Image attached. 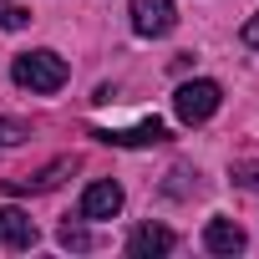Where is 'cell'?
Returning <instances> with one entry per match:
<instances>
[{
  "mask_svg": "<svg viewBox=\"0 0 259 259\" xmlns=\"http://www.w3.org/2000/svg\"><path fill=\"white\" fill-rule=\"evenodd\" d=\"M117 208H122V188L112 183V178H97V183H87V193H81V219H117Z\"/></svg>",
  "mask_w": 259,
  "mask_h": 259,
  "instance_id": "obj_4",
  "label": "cell"
},
{
  "mask_svg": "<svg viewBox=\"0 0 259 259\" xmlns=\"http://www.w3.org/2000/svg\"><path fill=\"white\" fill-rule=\"evenodd\" d=\"M56 239H61V249H92V234H87L81 224H61Z\"/></svg>",
  "mask_w": 259,
  "mask_h": 259,
  "instance_id": "obj_12",
  "label": "cell"
},
{
  "mask_svg": "<svg viewBox=\"0 0 259 259\" xmlns=\"http://www.w3.org/2000/svg\"><path fill=\"white\" fill-rule=\"evenodd\" d=\"M173 244H178L173 229H163V224H138L133 239H127V254H133V259H153V254H168Z\"/></svg>",
  "mask_w": 259,
  "mask_h": 259,
  "instance_id": "obj_6",
  "label": "cell"
},
{
  "mask_svg": "<svg viewBox=\"0 0 259 259\" xmlns=\"http://www.w3.org/2000/svg\"><path fill=\"white\" fill-rule=\"evenodd\" d=\"M239 36H244V46H249V51H259V16H254V21H249Z\"/></svg>",
  "mask_w": 259,
  "mask_h": 259,
  "instance_id": "obj_14",
  "label": "cell"
},
{
  "mask_svg": "<svg viewBox=\"0 0 259 259\" xmlns=\"http://www.w3.org/2000/svg\"><path fill=\"white\" fill-rule=\"evenodd\" d=\"M219 102H224L219 81H183V87L173 92V112H178V122H188V127L208 122V117L219 112Z\"/></svg>",
  "mask_w": 259,
  "mask_h": 259,
  "instance_id": "obj_2",
  "label": "cell"
},
{
  "mask_svg": "<svg viewBox=\"0 0 259 259\" xmlns=\"http://www.w3.org/2000/svg\"><path fill=\"white\" fill-rule=\"evenodd\" d=\"M97 138L112 143V148H148V143H163L168 138V127L158 117H143L138 127H112V133H97Z\"/></svg>",
  "mask_w": 259,
  "mask_h": 259,
  "instance_id": "obj_5",
  "label": "cell"
},
{
  "mask_svg": "<svg viewBox=\"0 0 259 259\" xmlns=\"http://www.w3.org/2000/svg\"><path fill=\"white\" fill-rule=\"evenodd\" d=\"M0 26H6V31H21V26H31V11L16 6V0H0Z\"/></svg>",
  "mask_w": 259,
  "mask_h": 259,
  "instance_id": "obj_10",
  "label": "cell"
},
{
  "mask_svg": "<svg viewBox=\"0 0 259 259\" xmlns=\"http://www.w3.org/2000/svg\"><path fill=\"white\" fill-rule=\"evenodd\" d=\"M66 168H71V163H66V158H56V163H51V168H41L36 178H6V188H11V193H46V188H56V183H61V173H66Z\"/></svg>",
  "mask_w": 259,
  "mask_h": 259,
  "instance_id": "obj_9",
  "label": "cell"
},
{
  "mask_svg": "<svg viewBox=\"0 0 259 259\" xmlns=\"http://www.w3.org/2000/svg\"><path fill=\"white\" fill-rule=\"evenodd\" d=\"M0 244L6 249H31L36 244V224L21 208H0Z\"/></svg>",
  "mask_w": 259,
  "mask_h": 259,
  "instance_id": "obj_8",
  "label": "cell"
},
{
  "mask_svg": "<svg viewBox=\"0 0 259 259\" xmlns=\"http://www.w3.org/2000/svg\"><path fill=\"white\" fill-rule=\"evenodd\" d=\"M249 239H244V229L234 224V219H208V229H203V249L208 254H239Z\"/></svg>",
  "mask_w": 259,
  "mask_h": 259,
  "instance_id": "obj_7",
  "label": "cell"
},
{
  "mask_svg": "<svg viewBox=\"0 0 259 259\" xmlns=\"http://www.w3.org/2000/svg\"><path fill=\"white\" fill-rule=\"evenodd\" d=\"M173 26H178V6H173V0H133V31L138 36L158 41Z\"/></svg>",
  "mask_w": 259,
  "mask_h": 259,
  "instance_id": "obj_3",
  "label": "cell"
},
{
  "mask_svg": "<svg viewBox=\"0 0 259 259\" xmlns=\"http://www.w3.org/2000/svg\"><path fill=\"white\" fill-rule=\"evenodd\" d=\"M11 76H16V87H26V92L46 97V92H61V87H66L71 66H66L56 51H26V56H16Z\"/></svg>",
  "mask_w": 259,
  "mask_h": 259,
  "instance_id": "obj_1",
  "label": "cell"
},
{
  "mask_svg": "<svg viewBox=\"0 0 259 259\" xmlns=\"http://www.w3.org/2000/svg\"><path fill=\"white\" fill-rule=\"evenodd\" d=\"M26 138H31V127H26V122L0 117V148H16V143H26Z\"/></svg>",
  "mask_w": 259,
  "mask_h": 259,
  "instance_id": "obj_11",
  "label": "cell"
},
{
  "mask_svg": "<svg viewBox=\"0 0 259 259\" xmlns=\"http://www.w3.org/2000/svg\"><path fill=\"white\" fill-rule=\"evenodd\" d=\"M234 183L249 188V193H259V163H234Z\"/></svg>",
  "mask_w": 259,
  "mask_h": 259,
  "instance_id": "obj_13",
  "label": "cell"
}]
</instances>
